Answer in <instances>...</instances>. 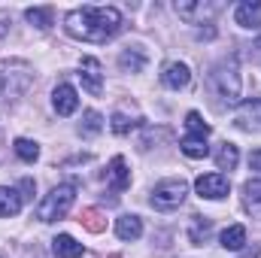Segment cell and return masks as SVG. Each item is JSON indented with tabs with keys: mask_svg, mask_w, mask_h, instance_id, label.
I'll return each instance as SVG.
<instances>
[{
	"mask_svg": "<svg viewBox=\"0 0 261 258\" xmlns=\"http://www.w3.org/2000/svg\"><path fill=\"white\" fill-rule=\"evenodd\" d=\"M3 31H6V21H0V34H3Z\"/></svg>",
	"mask_w": 261,
	"mask_h": 258,
	"instance_id": "1f68e13d",
	"label": "cell"
},
{
	"mask_svg": "<svg viewBox=\"0 0 261 258\" xmlns=\"http://www.w3.org/2000/svg\"><path fill=\"white\" fill-rule=\"evenodd\" d=\"M243 207L252 216H261V179H249L243 186Z\"/></svg>",
	"mask_w": 261,
	"mask_h": 258,
	"instance_id": "ac0fdd59",
	"label": "cell"
},
{
	"mask_svg": "<svg viewBox=\"0 0 261 258\" xmlns=\"http://www.w3.org/2000/svg\"><path fill=\"white\" fill-rule=\"evenodd\" d=\"M73 200H76V189L73 186H55L52 192L40 200L37 219L40 222H58V219H64L67 213H70V207H73Z\"/></svg>",
	"mask_w": 261,
	"mask_h": 258,
	"instance_id": "3957f363",
	"label": "cell"
},
{
	"mask_svg": "<svg viewBox=\"0 0 261 258\" xmlns=\"http://www.w3.org/2000/svg\"><path fill=\"white\" fill-rule=\"evenodd\" d=\"M249 167L261 173V149H252V152H249Z\"/></svg>",
	"mask_w": 261,
	"mask_h": 258,
	"instance_id": "f546056e",
	"label": "cell"
},
{
	"mask_svg": "<svg viewBox=\"0 0 261 258\" xmlns=\"http://www.w3.org/2000/svg\"><path fill=\"white\" fill-rule=\"evenodd\" d=\"M12 146H15V155H18L21 161H28V164H34V161L40 158V146H37L34 140H24V137H18Z\"/></svg>",
	"mask_w": 261,
	"mask_h": 258,
	"instance_id": "484cf974",
	"label": "cell"
},
{
	"mask_svg": "<svg viewBox=\"0 0 261 258\" xmlns=\"http://www.w3.org/2000/svg\"><path fill=\"white\" fill-rule=\"evenodd\" d=\"M210 234H213V219H200V216H195L192 231H189V240L197 243V246H203V243L210 240Z\"/></svg>",
	"mask_w": 261,
	"mask_h": 258,
	"instance_id": "603a6c76",
	"label": "cell"
},
{
	"mask_svg": "<svg viewBox=\"0 0 261 258\" xmlns=\"http://www.w3.org/2000/svg\"><path fill=\"white\" fill-rule=\"evenodd\" d=\"M100 131H103V119H100V113H94V110H85V113H82L79 134H82V137H97Z\"/></svg>",
	"mask_w": 261,
	"mask_h": 258,
	"instance_id": "d4e9b609",
	"label": "cell"
},
{
	"mask_svg": "<svg viewBox=\"0 0 261 258\" xmlns=\"http://www.w3.org/2000/svg\"><path fill=\"white\" fill-rule=\"evenodd\" d=\"M52 252H55V258H82L85 255V246L76 243L70 234H58L52 240Z\"/></svg>",
	"mask_w": 261,
	"mask_h": 258,
	"instance_id": "4fadbf2b",
	"label": "cell"
},
{
	"mask_svg": "<svg viewBox=\"0 0 261 258\" xmlns=\"http://www.w3.org/2000/svg\"><path fill=\"white\" fill-rule=\"evenodd\" d=\"M119 67H122L125 73H143V67H146L143 49H125V52L119 55Z\"/></svg>",
	"mask_w": 261,
	"mask_h": 258,
	"instance_id": "d6986e66",
	"label": "cell"
},
{
	"mask_svg": "<svg viewBox=\"0 0 261 258\" xmlns=\"http://www.w3.org/2000/svg\"><path fill=\"white\" fill-rule=\"evenodd\" d=\"M52 15H55L52 6H34V9L24 12V18H28L34 28H40V31H49V28H52Z\"/></svg>",
	"mask_w": 261,
	"mask_h": 258,
	"instance_id": "44dd1931",
	"label": "cell"
},
{
	"mask_svg": "<svg viewBox=\"0 0 261 258\" xmlns=\"http://www.w3.org/2000/svg\"><path fill=\"white\" fill-rule=\"evenodd\" d=\"M18 210H21V194L15 189L0 186V216L9 219V216H18Z\"/></svg>",
	"mask_w": 261,
	"mask_h": 258,
	"instance_id": "2e32d148",
	"label": "cell"
},
{
	"mask_svg": "<svg viewBox=\"0 0 261 258\" xmlns=\"http://www.w3.org/2000/svg\"><path fill=\"white\" fill-rule=\"evenodd\" d=\"M176 12L195 24V21H203V18L216 15V3H176Z\"/></svg>",
	"mask_w": 261,
	"mask_h": 258,
	"instance_id": "5bb4252c",
	"label": "cell"
},
{
	"mask_svg": "<svg viewBox=\"0 0 261 258\" xmlns=\"http://www.w3.org/2000/svg\"><path fill=\"white\" fill-rule=\"evenodd\" d=\"M161 82L170 88V91H179V88H186L189 82H192V70L186 64H179V61H173V64L164 67V73H161Z\"/></svg>",
	"mask_w": 261,
	"mask_h": 258,
	"instance_id": "30bf717a",
	"label": "cell"
},
{
	"mask_svg": "<svg viewBox=\"0 0 261 258\" xmlns=\"http://www.w3.org/2000/svg\"><path fill=\"white\" fill-rule=\"evenodd\" d=\"M116 234H119V240H140L143 237V222H140V216H122V219H116Z\"/></svg>",
	"mask_w": 261,
	"mask_h": 258,
	"instance_id": "9a60e30c",
	"label": "cell"
},
{
	"mask_svg": "<svg viewBox=\"0 0 261 258\" xmlns=\"http://www.w3.org/2000/svg\"><path fill=\"white\" fill-rule=\"evenodd\" d=\"M110 258H119V255H110Z\"/></svg>",
	"mask_w": 261,
	"mask_h": 258,
	"instance_id": "d6a6232c",
	"label": "cell"
},
{
	"mask_svg": "<svg viewBox=\"0 0 261 258\" xmlns=\"http://www.w3.org/2000/svg\"><path fill=\"white\" fill-rule=\"evenodd\" d=\"M179 149H182V155H189V158H206V155H210L206 137H197V134H189V137H182Z\"/></svg>",
	"mask_w": 261,
	"mask_h": 258,
	"instance_id": "e0dca14e",
	"label": "cell"
},
{
	"mask_svg": "<svg viewBox=\"0 0 261 258\" xmlns=\"http://www.w3.org/2000/svg\"><path fill=\"white\" fill-rule=\"evenodd\" d=\"M107 183H110V189H113V192H125V189L130 186L128 161H125L122 155H116V158L110 161V167H107Z\"/></svg>",
	"mask_w": 261,
	"mask_h": 258,
	"instance_id": "9c48e42d",
	"label": "cell"
},
{
	"mask_svg": "<svg viewBox=\"0 0 261 258\" xmlns=\"http://www.w3.org/2000/svg\"><path fill=\"white\" fill-rule=\"evenodd\" d=\"M222 246L231 249V252L243 249V246H246V228H243V225H231V228H225V231H222Z\"/></svg>",
	"mask_w": 261,
	"mask_h": 258,
	"instance_id": "ffe728a7",
	"label": "cell"
},
{
	"mask_svg": "<svg viewBox=\"0 0 261 258\" xmlns=\"http://www.w3.org/2000/svg\"><path fill=\"white\" fill-rule=\"evenodd\" d=\"M79 222L91 231V234H100V231H107V216L100 213V210H82V216H79Z\"/></svg>",
	"mask_w": 261,
	"mask_h": 258,
	"instance_id": "cb8c5ba5",
	"label": "cell"
},
{
	"mask_svg": "<svg viewBox=\"0 0 261 258\" xmlns=\"http://www.w3.org/2000/svg\"><path fill=\"white\" fill-rule=\"evenodd\" d=\"M234 21L240 28H261V0H246L234 9Z\"/></svg>",
	"mask_w": 261,
	"mask_h": 258,
	"instance_id": "8fae6325",
	"label": "cell"
},
{
	"mask_svg": "<svg viewBox=\"0 0 261 258\" xmlns=\"http://www.w3.org/2000/svg\"><path fill=\"white\" fill-rule=\"evenodd\" d=\"M195 189L200 197H206V200H222L228 189H231V183H228V176L225 173H203V176H197Z\"/></svg>",
	"mask_w": 261,
	"mask_h": 258,
	"instance_id": "8992f818",
	"label": "cell"
},
{
	"mask_svg": "<svg viewBox=\"0 0 261 258\" xmlns=\"http://www.w3.org/2000/svg\"><path fill=\"white\" fill-rule=\"evenodd\" d=\"M110 128L116 131L119 137H125V134H130V131L137 128V122H134V119H128L125 113H116V116H113V122H110Z\"/></svg>",
	"mask_w": 261,
	"mask_h": 258,
	"instance_id": "4316f807",
	"label": "cell"
},
{
	"mask_svg": "<svg viewBox=\"0 0 261 258\" xmlns=\"http://www.w3.org/2000/svg\"><path fill=\"white\" fill-rule=\"evenodd\" d=\"M34 85V67L28 61H0V97L15 100Z\"/></svg>",
	"mask_w": 261,
	"mask_h": 258,
	"instance_id": "7a4b0ae2",
	"label": "cell"
},
{
	"mask_svg": "<svg viewBox=\"0 0 261 258\" xmlns=\"http://www.w3.org/2000/svg\"><path fill=\"white\" fill-rule=\"evenodd\" d=\"M34 189H37V186H34V179H21V200H31V197H34Z\"/></svg>",
	"mask_w": 261,
	"mask_h": 258,
	"instance_id": "f1b7e54d",
	"label": "cell"
},
{
	"mask_svg": "<svg viewBox=\"0 0 261 258\" xmlns=\"http://www.w3.org/2000/svg\"><path fill=\"white\" fill-rule=\"evenodd\" d=\"M186 125H189V131H192V134H197V137H206V134H210V125L203 122V116H200V113H195V110L186 116Z\"/></svg>",
	"mask_w": 261,
	"mask_h": 258,
	"instance_id": "83f0119b",
	"label": "cell"
},
{
	"mask_svg": "<svg viewBox=\"0 0 261 258\" xmlns=\"http://www.w3.org/2000/svg\"><path fill=\"white\" fill-rule=\"evenodd\" d=\"M186 194H189V183H186V179H164V183H158V186L152 189L149 203H152L155 210H164V213H167V210L182 207Z\"/></svg>",
	"mask_w": 261,
	"mask_h": 258,
	"instance_id": "277c9868",
	"label": "cell"
},
{
	"mask_svg": "<svg viewBox=\"0 0 261 258\" xmlns=\"http://www.w3.org/2000/svg\"><path fill=\"white\" fill-rule=\"evenodd\" d=\"M79 79L88 94H103V76H100V61L97 58H82L79 61Z\"/></svg>",
	"mask_w": 261,
	"mask_h": 258,
	"instance_id": "52a82bcc",
	"label": "cell"
},
{
	"mask_svg": "<svg viewBox=\"0 0 261 258\" xmlns=\"http://www.w3.org/2000/svg\"><path fill=\"white\" fill-rule=\"evenodd\" d=\"M213 85L219 88V94L228 104H237L240 100V73H237V64L234 61H222L213 70Z\"/></svg>",
	"mask_w": 261,
	"mask_h": 258,
	"instance_id": "5b68a950",
	"label": "cell"
},
{
	"mask_svg": "<svg viewBox=\"0 0 261 258\" xmlns=\"http://www.w3.org/2000/svg\"><path fill=\"white\" fill-rule=\"evenodd\" d=\"M237 161H240L237 146H234V143H222V146H219V152H216V164H219V170H234V167H237Z\"/></svg>",
	"mask_w": 261,
	"mask_h": 258,
	"instance_id": "7402d4cb",
	"label": "cell"
},
{
	"mask_svg": "<svg viewBox=\"0 0 261 258\" xmlns=\"http://www.w3.org/2000/svg\"><path fill=\"white\" fill-rule=\"evenodd\" d=\"M258 255H261V246H252V249H246L240 258H258Z\"/></svg>",
	"mask_w": 261,
	"mask_h": 258,
	"instance_id": "4dcf8cb0",
	"label": "cell"
},
{
	"mask_svg": "<svg viewBox=\"0 0 261 258\" xmlns=\"http://www.w3.org/2000/svg\"><path fill=\"white\" fill-rule=\"evenodd\" d=\"M52 107H55L58 116H73L76 107H79V94H76V88L67 85V82H61V85L52 91Z\"/></svg>",
	"mask_w": 261,
	"mask_h": 258,
	"instance_id": "ba28073f",
	"label": "cell"
},
{
	"mask_svg": "<svg viewBox=\"0 0 261 258\" xmlns=\"http://www.w3.org/2000/svg\"><path fill=\"white\" fill-rule=\"evenodd\" d=\"M240 128H261V97L252 100H243L240 110H237V119H234Z\"/></svg>",
	"mask_w": 261,
	"mask_h": 258,
	"instance_id": "7c38bea8",
	"label": "cell"
},
{
	"mask_svg": "<svg viewBox=\"0 0 261 258\" xmlns=\"http://www.w3.org/2000/svg\"><path fill=\"white\" fill-rule=\"evenodd\" d=\"M122 12L116 6H79L64 18L67 34L82 43H107L122 31Z\"/></svg>",
	"mask_w": 261,
	"mask_h": 258,
	"instance_id": "6da1fadb",
	"label": "cell"
}]
</instances>
